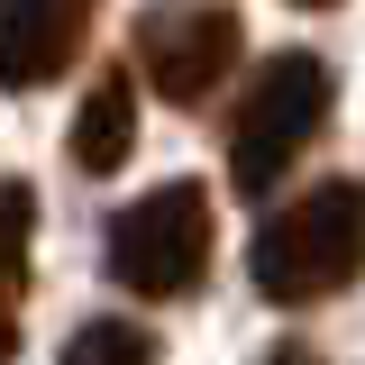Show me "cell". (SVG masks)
I'll return each instance as SVG.
<instances>
[{
    "label": "cell",
    "instance_id": "7a4b0ae2",
    "mask_svg": "<svg viewBox=\"0 0 365 365\" xmlns=\"http://www.w3.org/2000/svg\"><path fill=\"white\" fill-rule=\"evenodd\" d=\"M329 110H338V73H329V55H311V46L274 55L265 73L247 83L237 119H228V182H237L247 201H274V182L311 155V137L329 128Z\"/></svg>",
    "mask_w": 365,
    "mask_h": 365
},
{
    "label": "cell",
    "instance_id": "9c48e42d",
    "mask_svg": "<svg viewBox=\"0 0 365 365\" xmlns=\"http://www.w3.org/2000/svg\"><path fill=\"white\" fill-rule=\"evenodd\" d=\"M292 9H338V0H292Z\"/></svg>",
    "mask_w": 365,
    "mask_h": 365
},
{
    "label": "cell",
    "instance_id": "8992f818",
    "mask_svg": "<svg viewBox=\"0 0 365 365\" xmlns=\"http://www.w3.org/2000/svg\"><path fill=\"white\" fill-rule=\"evenodd\" d=\"M73 165L83 174H119L137 155V64H110V73H91L83 110H73Z\"/></svg>",
    "mask_w": 365,
    "mask_h": 365
},
{
    "label": "cell",
    "instance_id": "3957f363",
    "mask_svg": "<svg viewBox=\"0 0 365 365\" xmlns=\"http://www.w3.org/2000/svg\"><path fill=\"white\" fill-rule=\"evenodd\" d=\"M210 237H220L210 228V192L201 182H155V192H137L128 210H110L101 265L137 302H192L201 274H210Z\"/></svg>",
    "mask_w": 365,
    "mask_h": 365
},
{
    "label": "cell",
    "instance_id": "52a82bcc",
    "mask_svg": "<svg viewBox=\"0 0 365 365\" xmlns=\"http://www.w3.org/2000/svg\"><path fill=\"white\" fill-rule=\"evenodd\" d=\"M64 365H165V347H155V329H137V319H83L73 338H64Z\"/></svg>",
    "mask_w": 365,
    "mask_h": 365
},
{
    "label": "cell",
    "instance_id": "6da1fadb",
    "mask_svg": "<svg viewBox=\"0 0 365 365\" xmlns=\"http://www.w3.org/2000/svg\"><path fill=\"white\" fill-rule=\"evenodd\" d=\"M247 274L274 311H311L329 292H347L365 274V182H311L302 201H283L256 228Z\"/></svg>",
    "mask_w": 365,
    "mask_h": 365
},
{
    "label": "cell",
    "instance_id": "5b68a950",
    "mask_svg": "<svg viewBox=\"0 0 365 365\" xmlns=\"http://www.w3.org/2000/svg\"><path fill=\"white\" fill-rule=\"evenodd\" d=\"M91 19H101V0H0V91L55 83L91 46Z\"/></svg>",
    "mask_w": 365,
    "mask_h": 365
},
{
    "label": "cell",
    "instance_id": "ba28073f",
    "mask_svg": "<svg viewBox=\"0 0 365 365\" xmlns=\"http://www.w3.org/2000/svg\"><path fill=\"white\" fill-rule=\"evenodd\" d=\"M265 365H319V356H311V347H274Z\"/></svg>",
    "mask_w": 365,
    "mask_h": 365
},
{
    "label": "cell",
    "instance_id": "277c9868",
    "mask_svg": "<svg viewBox=\"0 0 365 365\" xmlns=\"http://www.w3.org/2000/svg\"><path fill=\"white\" fill-rule=\"evenodd\" d=\"M237 55H247L237 0H146L137 46H128L137 83L155 101H174V110H210V91H228Z\"/></svg>",
    "mask_w": 365,
    "mask_h": 365
}]
</instances>
